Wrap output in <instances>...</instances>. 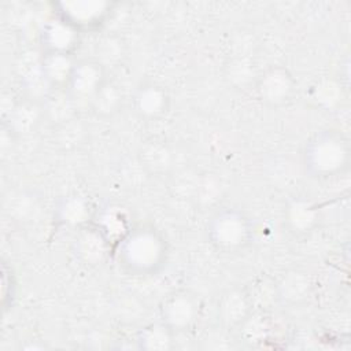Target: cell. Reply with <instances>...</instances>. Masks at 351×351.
<instances>
[{
	"label": "cell",
	"mask_w": 351,
	"mask_h": 351,
	"mask_svg": "<svg viewBox=\"0 0 351 351\" xmlns=\"http://www.w3.org/2000/svg\"><path fill=\"white\" fill-rule=\"evenodd\" d=\"M43 119V101L25 96L10 107V111L4 115L3 126H5L15 137H21L34 132Z\"/></svg>",
	"instance_id": "5bb4252c"
},
{
	"label": "cell",
	"mask_w": 351,
	"mask_h": 351,
	"mask_svg": "<svg viewBox=\"0 0 351 351\" xmlns=\"http://www.w3.org/2000/svg\"><path fill=\"white\" fill-rule=\"evenodd\" d=\"M132 106L136 115L143 121H158L166 117L171 107L169 89L156 81H143L132 96Z\"/></svg>",
	"instance_id": "ba28073f"
},
{
	"label": "cell",
	"mask_w": 351,
	"mask_h": 351,
	"mask_svg": "<svg viewBox=\"0 0 351 351\" xmlns=\"http://www.w3.org/2000/svg\"><path fill=\"white\" fill-rule=\"evenodd\" d=\"M107 73L108 70L95 56L77 59L64 90L78 112L89 111L95 96L108 80Z\"/></svg>",
	"instance_id": "5b68a950"
},
{
	"label": "cell",
	"mask_w": 351,
	"mask_h": 351,
	"mask_svg": "<svg viewBox=\"0 0 351 351\" xmlns=\"http://www.w3.org/2000/svg\"><path fill=\"white\" fill-rule=\"evenodd\" d=\"M313 289V281L307 271L291 269L276 281L277 299L282 304L298 306L308 300Z\"/></svg>",
	"instance_id": "2e32d148"
},
{
	"label": "cell",
	"mask_w": 351,
	"mask_h": 351,
	"mask_svg": "<svg viewBox=\"0 0 351 351\" xmlns=\"http://www.w3.org/2000/svg\"><path fill=\"white\" fill-rule=\"evenodd\" d=\"M123 55V45L117 37H106L100 45H97V56H95L107 70L121 60Z\"/></svg>",
	"instance_id": "cb8c5ba5"
},
{
	"label": "cell",
	"mask_w": 351,
	"mask_h": 351,
	"mask_svg": "<svg viewBox=\"0 0 351 351\" xmlns=\"http://www.w3.org/2000/svg\"><path fill=\"white\" fill-rule=\"evenodd\" d=\"M16 298V278L12 266L7 261L1 262V304L7 311L12 307Z\"/></svg>",
	"instance_id": "d4e9b609"
},
{
	"label": "cell",
	"mask_w": 351,
	"mask_h": 351,
	"mask_svg": "<svg viewBox=\"0 0 351 351\" xmlns=\"http://www.w3.org/2000/svg\"><path fill=\"white\" fill-rule=\"evenodd\" d=\"M71 251L74 258L86 267H97L112 256V248L90 223L75 230Z\"/></svg>",
	"instance_id": "8fae6325"
},
{
	"label": "cell",
	"mask_w": 351,
	"mask_h": 351,
	"mask_svg": "<svg viewBox=\"0 0 351 351\" xmlns=\"http://www.w3.org/2000/svg\"><path fill=\"white\" fill-rule=\"evenodd\" d=\"M169 255L170 244L166 236L151 223L134 225L112 252L119 269L138 278L160 273L167 265Z\"/></svg>",
	"instance_id": "6da1fadb"
},
{
	"label": "cell",
	"mask_w": 351,
	"mask_h": 351,
	"mask_svg": "<svg viewBox=\"0 0 351 351\" xmlns=\"http://www.w3.org/2000/svg\"><path fill=\"white\" fill-rule=\"evenodd\" d=\"M53 16L67 22L81 33L100 29L112 11L114 3L103 0L53 3Z\"/></svg>",
	"instance_id": "52a82bcc"
},
{
	"label": "cell",
	"mask_w": 351,
	"mask_h": 351,
	"mask_svg": "<svg viewBox=\"0 0 351 351\" xmlns=\"http://www.w3.org/2000/svg\"><path fill=\"white\" fill-rule=\"evenodd\" d=\"M254 90L261 103L278 108L292 101L296 93V80L291 70L282 64H271L258 73Z\"/></svg>",
	"instance_id": "8992f818"
},
{
	"label": "cell",
	"mask_w": 351,
	"mask_h": 351,
	"mask_svg": "<svg viewBox=\"0 0 351 351\" xmlns=\"http://www.w3.org/2000/svg\"><path fill=\"white\" fill-rule=\"evenodd\" d=\"M53 137L59 147L63 149H73L81 144H84L86 138V126L78 119V117L53 126Z\"/></svg>",
	"instance_id": "7402d4cb"
},
{
	"label": "cell",
	"mask_w": 351,
	"mask_h": 351,
	"mask_svg": "<svg viewBox=\"0 0 351 351\" xmlns=\"http://www.w3.org/2000/svg\"><path fill=\"white\" fill-rule=\"evenodd\" d=\"M176 333L162 321L143 326L136 335L138 350L145 351H167L176 347Z\"/></svg>",
	"instance_id": "d6986e66"
},
{
	"label": "cell",
	"mask_w": 351,
	"mask_h": 351,
	"mask_svg": "<svg viewBox=\"0 0 351 351\" xmlns=\"http://www.w3.org/2000/svg\"><path fill=\"white\" fill-rule=\"evenodd\" d=\"M123 104V93L115 82L107 80L95 96L89 111L99 118L114 117Z\"/></svg>",
	"instance_id": "44dd1931"
},
{
	"label": "cell",
	"mask_w": 351,
	"mask_h": 351,
	"mask_svg": "<svg viewBox=\"0 0 351 351\" xmlns=\"http://www.w3.org/2000/svg\"><path fill=\"white\" fill-rule=\"evenodd\" d=\"M206 237L219 254H237L248 248L255 237L251 217L237 207H221L207 221Z\"/></svg>",
	"instance_id": "3957f363"
},
{
	"label": "cell",
	"mask_w": 351,
	"mask_h": 351,
	"mask_svg": "<svg viewBox=\"0 0 351 351\" xmlns=\"http://www.w3.org/2000/svg\"><path fill=\"white\" fill-rule=\"evenodd\" d=\"M258 74L252 73V63L250 59L244 56H239L230 60V63L226 66V78L230 81V84L240 86V78L241 85H244L245 81H251L254 85V81Z\"/></svg>",
	"instance_id": "603a6c76"
},
{
	"label": "cell",
	"mask_w": 351,
	"mask_h": 351,
	"mask_svg": "<svg viewBox=\"0 0 351 351\" xmlns=\"http://www.w3.org/2000/svg\"><path fill=\"white\" fill-rule=\"evenodd\" d=\"M284 223L292 234L306 236L319 223V207L304 196L292 197L284 208Z\"/></svg>",
	"instance_id": "9a60e30c"
},
{
	"label": "cell",
	"mask_w": 351,
	"mask_h": 351,
	"mask_svg": "<svg viewBox=\"0 0 351 351\" xmlns=\"http://www.w3.org/2000/svg\"><path fill=\"white\" fill-rule=\"evenodd\" d=\"M90 225L100 232V234L111 245L112 252L115 245L134 226L132 223V215L128 208L121 203L114 202H107L96 207Z\"/></svg>",
	"instance_id": "30bf717a"
},
{
	"label": "cell",
	"mask_w": 351,
	"mask_h": 351,
	"mask_svg": "<svg viewBox=\"0 0 351 351\" xmlns=\"http://www.w3.org/2000/svg\"><path fill=\"white\" fill-rule=\"evenodd\" d=\"M81 32L58 16L47 21L40 32L41 52L75 55L81 43Z\"/></svg>",
	"instance_id": "7c38bea8"
},
{
	"label": "cell",
	"mask_w": 351,
	"mask_h": 351,
	"mask_svg": "<svg viewBox=\"0 0 351 351\" xmlns=\"http://www.w3.org/2000/svg\"><path fill=\"white\" fill-rule=\"evenodd\" d=\"M43 110L44 119L52 126L64 123L80 114L66 90H49L43 100Z\"/></svg>",
	"instance_id": "ffe728a7"
},
{
	"label": "cell",
	"mask_w": 351,
	"mask_h": 351,
	"mask_svg": "<svg viewBox=\"0 0 351 351\" xmlns=\"http://www.w3.org/2000/svg\"><path fill=\"white\" fill-rule=\"evenodd\" d=\"M254 313L245 287H230L221 292L215 304L219 325L226 330H237Z\"/></svg>",
	"instance_id": "9c48e42d"
},
{
	"label": "cell",
	"mask_w": 351,
	"mask_h": 351,
	"mask_svg": "<svg viewBox=\"0 0 351 351\" xmlns=\"http://www.w3.org/2000/svg\"><path fill=\"white\" fill-rule=\"evenodd\" d=\"M200 296L186 288L169 292L159 303V321L176 335L191 330L202 317Z\"/></svg>",
	"instance_id": "277c9868"
},
{
	"label": "cell",
	"mask_w": 351,
	"mask_h": 351,
	"mask_svg": "<svg viewBox=\"0 0 351 351\" xmlns=\"http://www.w3.org/2000/svg\"><path fill=\"white\" fill-rule=\"evenodd\" d=\"M77 58L70 53L59 52H41L40 64L43 77L49 88V90H64L73 69L75 66Z\"/></svg>",
	"instance_id": "e0dca14e"
},
{
	"label": "cell",
	"mask_w": 351,
	"mask_h": 351,
	"mask_svg": "<svg viewBox=\"0 0 351 351\" xmlns=\"http://www.w3.org/2000/svg\"><path fill=\"white\" fill-rule=\"evenodd\" d=\"M137 159L141 167L151 176L159 177L171 169L173 151L162 138H148L137 152Z\"/></svg>",
	"instance_id": "ac0fdd59"
},
{
	"label": "cell",
	"mask_w": 351,
	"mask_h": 351,
	"mask_svg": "<svg viewBox=\"0 0 351 351\" xmlns=\"http://www.w3.org/2000/svg\"><path fill=\"white\" fill-rule=\"evenodd\" d=\"M96 206L92 200L80 193L63 196L55 206L53 219L59 226L78 230L92 222Z\"/></svg>",
	"instance_id": "4fadbf2b"
},
{
	"label": "cell",
	"mask_w": 351,
	"mask_h": 351,
	"mask_svg": "<svg viewBox=\"0 0 351 351\" xmlns=\"http://www.w3.org/2000/svg\"><path fill=\"white\" fill-rule=\"evenodd\" d=\"M350 162V141L339 130H318L303 145L302 165L311 178L321 181L335 178L348 170Z\"/></svg>",
	"instance_id": "7a4b0ae2"
}]
</instances>
